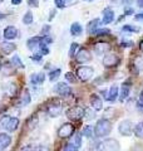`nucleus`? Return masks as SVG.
<instances>
[{"instance_id": "nucleus-46", "label": "nucleus", "mask_w": 143, "mask_h": 151, "mask_svg": "<svg viewBox=\"0 0 143 151\" xmlns=\"http://www.w3.org/2000/svg\"><path fill=\"white\" fill-rule=\"evenodd\" d=\"M34 151H49V149H48L46 146H44V145H39V146H36V147L34 149Z\"/></svg>"}, {"instance_id": "nucleus-16", "label": "nucleus", "mask_w": 143, "mask_h": 151, "mask_svg": "<svg viewBox=\"0 0 143 151\" xmlns=\"http://www.w3.org/2000/svg\"><path fill=\"white\" fill-rule=\"evenodd\" d=\"M114 20V12L112 8H106L103 10V19H102V23L103 24H111V23Z\"/></svg>"}, {"instance_id": "nucleus-23", "label": "nucleus", "mask_w": 143, "mask_h": 151, "mask_svg": "<svg viewBox=\"0 0 143 151\" xmlns=\"http://www.w3.org/2000/svg\"><path fill=\"white\" fill-rule=\"evenodd\" d=\"M82 33H83V28H82V25H80V23L75 22L70 25V34L73 37H79Z\"/></svg>"}, {"instance_id": "nucleus-19", "label": "nucleus", "mask_w": 143, "mask_h": 151, "mask_svg": "<svg viewBox=\"0 0 143 151\" xmlns=\"http://www.w3.org/2000/svg\"><path fill=\"white\" fill-rule=\"evenodd\" d=\"M119 96V88L118 86H112L109 88L108 93L106 94V100L109 101V102H114L117 100V97Z\"/></svg>"}, {"instance_id": "nucleus-44", "label": "nucleus", "mask_w": 143, "mask_h": 151, "mask_svg": "<svg viewBox=\"0 0 143 151\" xmlns=\"http://www.w3.org/2000/svg\"><path fill=\"white\" fill-rule=\"evenodd\" d=\"M41 54L40 53H35V54H33L31 57H30V58H31V60H34V62H40V60H41Z\"/></svg>"}, {"instance_id": "nucleus-57", "label": "nucleus", "mask_w": 143, "mask_h": 151, "mask_svg": "<svg viewBox=\"0 0 143 151\" xmlns=\"http://www.w3.org/2000/svg\"><path fill=\"white\" fill-rule=\"evenodd\" d=\"M85 1H93V0H85Z\"/></svg>"}, {"instance_id": "nucleus-10", "label": "nucleus", "mask_w": 143, "mask_h": 151, "mask_svg": "<svg viewBox=\"0 0 143 151\" xmlns=\"http://www.w3.org/2000/svg\"><path fill=\"white\" fill-rule=\"evenodd\" d=\"M54 91H55V93H58L59 96L66 97V96H69V94L72 93V88L65 82H59V83L55 84Z\"/></svg>"}, {"instance_id": "nucleus-29", "label": "nucleus", "mask_w": 143, "mask_h": 151, "mask_svg": "<svg viewBox=\"0 0 143 151\" xmlns=\"http://www.w3.org/2000/svg\"><path fill=\"white\" fill-rule=\"evenodd\" d=\"M30 101H31V97H30L29 91H28V89H24V92L21 94V103L24 106H28L30 103Z\"/></svg>"}, {"instance_id": "nucleus-24", "label": "nucleus", "mask_w": 143, "mask_h": 151, "mask_svg": "<svg viewBox=\"0 0 143 151\" xmlns=\"http://www.w3.org/2000/svg\"><path fill=\"white\" fill-rule=\"evenodd\" d=\"M18 126H19V119H16V117H10V120H9L5 130L8 132H14L18 129Z\"/></svg>"}, {"instance_id": "nucleus-48", "label": "nucleus", "mask_w": 143, "mask_h": 151, "mask_svg": "<svg viewBox=\"0 0 143 151\" xmlns=\"http://www.w3.org/2000/svg\"><path fill=\"white\" fill-rule=\"evenodd\" d=\"M134 19H136V20H143V13L136 14V15H134Z\"/></svg>"}, {"instance_id": "nucleus-45", "label": "nucleus", "mask_w": 143, "mask_h": 151, "mask_svg": "<svg viewBox=\"0 0 143 151\" xmlns=\"http://www.w3.org/2000/svg\"><path fill=\"white\" fill-rule=\"evenodd\" d=\"M28 5L36 8L38 5H39V0H28Z\"/></svg>"}, {"instance_id": "nucleus-25", "label": "nucleus", "mask_w": 143, "mask_h": 151, "mask_svg": "<svg viewBox=\"0 0 143 151\" xmlns=\"http://www.w3.org/2000/svg\"><path fill=\"white\" fill-rule=\"evenodd\" d=\"M70 144L74 145L75 147L80 149V146H82V135L78 134V132H75V135H74L73 137H72V140H70Z\"/></svg>"}, {"instance_id": "nucleus-39", "label": "nucleus", "mask_w": 143, "mask_h": 151, "mask_svg": "<svg viewBox=\"0 0 143 151\" xmlns=\"http://www.w3.org/2000/svg\"><path fill=\"white\" fill-rule=\"evenodd\" d=\"M41 43L45 44V45H49L50 43H53V39H51L49 35H43L41 37Z\"/></svg>"}, {"instance_id": "nucleus-47", "label": "nucleus", "mask_w": 143, "mask_h": 151, "mask_svg": "<svg viewBox=\"0 0 143 151\" xmlns=\"http://www.w3.org/2000/svg\"><path fill=\"white\" fill-rule=\"evenodd\" d=\"M132 14H133V9H132V8L126 9V10H124V15H126V17H127V15H132Z\"/></svg>"}, {"instance_id": "nucleus-9", "label": "nucleus", "mask_w": 143, "mask_h": 151, "mask_svg": "<svg viewBox=\"0 0 143 151\" xmlns=\"http://www.w3.org/2000/svg\"><path fill=\"white\" fill-rule=\"evenodd\" d=\"M75 60H77L78 63H87L89 62L90 59H92V54H90V52L85 48H82L78 50V53H75Z\"/></svg>"}, {"instance_id": "nucleus-30", "label": "nucleus", "mask_w": 143, "mask_h": 151, "mask_svg": "<svg viewBox=\"0 0 143 151\" xmlns=\"http://www.w3.org/2000/svg\"><path fill=\"white\" fill-rule=\"evenodd\" d=\"M60 73H61V70H60L59 68L53 69L49 74H48V76H49V81H50V82H55L56 79H58V78L60 77Z\"/></svg>"}, {"instance_id": "nucleus-21", "label": "nucleus", "mask_w": 143, "mask_h": 151, "mask_svg": "<svg viewBox=\"0 0 143 151\" xmlns=\"http://www.w3.org/2000/svg\"><path fill=\"white\" fill-rule=\"evenodd\" d=\"M101 24H102V22H101V19H98V18L90 20L88 23V27H87L88 33H89V34H94L95 30H98V28H99V25H101Z\"/></svg>"}, {"instance_id": "nucleus-15", "label": "nucleus", "mask_w": 143, "mask_h": 151, "mask_svg": "<svg viewBox=\"0 0 143 151\" xmlns=\"http://www.w3.org/2000/svg\"><path fill=\"white\" fill-rule=\"evenodd\" d=\"M11 144V136L6 134V132H1L0 134V151H4L6 147H9Z\"/></svg>"}, {"instance_id": "nucleus-27", "label": "nucleus", "mask_w": 143, "mask_h": 151, "mask_svg": "<svg viewBox=\"0 0 143 151\" xmlns=\"http://www.w3.org/2000/svg\"><path fill=\"white\" fill-rule=\"evenodd\" d=\"M11 63H13L14 67H16V68H25V65H24V63L20 59V57H19L18 54L11 57Z\"/></svg>"}, {"instance_id": "nucleus-42", "label": "nucleus", "mask_w": 143, "mask_h": 151, "mask_svg": "<svg viewBox=\"0 0 143 151\" xmlns=\"http://www.w3.org/2000/svg\"><path fill=\"white\" fill-rule=\"evenodd\" d=\"M133 44V42L132 40H122L121 42V47H123V48H129V47H132Z\"/></svg>"}, {"instance_id": "nucleus-35", "label": "nucleus", "mask_w": 143, "mask_h": 151, "mask_svg": "<svg viewBox=\"0 0 143 151\" xmlns=\"http://www.w3.org/2000/svg\"><path fill=\"white\" fill-rule=\"evenodd\" d=\"M94 115H95V111L93 110H90V108H84V117L87 120H92L94 119Z\"/></svg>"}, {"instance_id": "nucleus-52", "label": "nucleus", "mask_w": 143, "mask_h": 151, "mask_svg": "<svg viewBox=\"0 0 143 151\" xmlns=\"http://www.w3.org/2000/svg\"><path fill=\"white\" fill-rule=\"evenodd\" d=\"M55 9H51V12H50V17H49V20H51V19L54 18V14H55Z\"/></svg>"}, {"instance_id": "nucleus-59", "label": "nucleus", "mask_w": 143, "mask_h": 151, "mask_svg": "<svg viewBox=\"0 0 143 151\" xmlns=\"http://www.w3.org/2000/svg\"><path fill=\"white\" fill-rule=\"evenodd\" d=\"M3 1H4V0H0V3H3Z\"/></svg>"}, {"instance_id": "nucleus-38", "label": "nucleus", "mask_w": 143, "mask_h": 151, "mask_svg": "<svg viewBox=\"0 0 143 151\" xmlns=\"http://www.w3.org/2000/svg\"><path fill=\"white\" fill-rule=\"evenodd\" d=\"M39 48H40V52H39V53H40L41 55H45V54H48V53H49V48H48V45L43 44L41 42H40V45H39Z\"/></svg>"}, {"instance_id": "nucleus-26", "label": "nucleus", "mask_w": 143, "mask_h": 151, "mask_svg": "<svg viewBox=\"0 0 143 151\" xmlns=\"http://www.w3.org/2000/svg\"><path fill=\"white\" fill-rule=\"evenodd\" d=\"M33 20H34V18H33V13L30 10L25 12V14L23 15V23H24V24H25V25H30L33 23Z\"/></svg>"}, {"instance_id": "nucleus-20", "label": "nucleus", "mask_w": 143, "mask_h": 151, "mask_svg": "<svg viewBox=\"0 0 143 151\" xmlns=\"http://www.w3.org/2000/svg\"><path fill=\"white\" fill-rule=\"evenodd\" d=\"M45 81V74L44 73H34L30 76V83L34 84V86H38V84H43Z\"/></svg>"}, {"instance_id": "nucleus-6", "label": "nucleus", "mask_w": 143, "mask_h": 151, "mask_svg": "<svg viewBox=\"0 0 143 151\" xmlns=\"http://www.w3.org/2000/svg\"><path fill=\"white\" fill-rule=\"evenodd\" d=\"M119 62H121L119 57L117 54H114V53H108V54L104 55V58H103V65L106 68H113V67H116V65L119 64Z\"/></svg>"}, {"instance_id": "nucleus-7", "label": "nucleus", "mask_w": 143, "mask_h": 151, "mask_svg": "<svg viewBox=\"0 0 143 151\" xmlns=\"http://www.w3.org/2000/svg\"><path fill=\"white\" fill-rule=\"evenodd\" d=\"M133 129H134V126H133L132 121L129 120H123L118 126V131L122 136H131L133 132Z\"/></svg>"}, {"instance_id": "nucleus-12", "label": "nucleus", "mask_w": 143, "mask_h": 151, "mask_svg": "<svg viewBox=\"0 0 143 151\" xmlns=\"http://www.w3.org/2000/svg\"><path fill=\"white\" fill-rule=\"evenodd\" d=\"M89 103H90V106H92V108L94 111H101L103 108V101L101 100V97H99L98 94H95V93L90 94Z\"/></svg>"}, {"instance_id": "nucleus-18", "label": "nucleus", "mask_w": 143, "mask_h": 151, "mask_svg": "<svg viewBox=\"0 0 143 151\" xmlns=\"http://www.w3.org/2000/svg\"><path fill=\"white\" fill-rule=\"evenodd\" d=\"M41 42V37H31L26 40V47L29 50H35L36 48H39Z\"/></svg>"}, {"instance_id": "nucleus-4", "label": "nucleus", "mask_w": 143, "mask_h": 151, "mask_svg": "<svg viewBox=\"0 0 143 151\" xmlns=\"http://www.w3.org/2000/svg\"><path fill=\"white\" fill-rule=\"evenodd\" d=\"M66 117L72 121H79L84 117V108L80 106H73L66 111Z\"/></svg>"}, {"instance_id": "nucleus-14", "label": "nucleus", "mask_w": 143, "mask_h": 151, "mask_svg": "<svg viewBox=\"0 0 143 151\" xmlns=\"http://www.w3.org/2000/svg\"><path fill=\"white\" fill-rule=\"evenodd\" d=\"M3 37L5 38L6 40H13V39H15V38L18 37V29L14 25H9L6 27L5 29H4L3 32Z\"/></svg>"}, {"instance_id": "nucleus-28", "label": "nucleus", "mask_w": 143, "mask_h": 151, "mask_svg": "<svg viewBox=\"0 0 143 151\" xmlns=\"http://www.w3.org/2000/svg\"><path fill=\"white\" fill-rule=\"evenodd\" d=\"M133 132H134V135L137 137L139 139H143V121H141L139 124H137L134 126V129H133Z\"/></svg>"}, {"instance_id": "nucleus-49", "label": "nucleus", "mask_w": 143, "mask_h": 151, "mask_svg": "<svg viewBox=\"0 0 143 151\" xmlns=\"http://www.w3.org/2000/svg\"><path fill=\"white\" fill-rule=\"evenodd\" d=\"M20 151H34V149H31L30 146H24V147L20 149Z\"/></svg>"}, {"instance_id": "nucleus-11", "label": "nucleus", "mask_w": 143, "mask_h": 151, "mask_svg": "<svg viewBox=\"0 0 143 151\" xmlns=\"http://www.w3.org/2000/svg\"><path fill=\"white\" fill-rule=\"evenodd\" d=\"M109 50H111V45H109V43H106V42H98V43L94 44V52L98 55L107 54Z\"/></svg>"}, {"instance_id": "nucleus-51", "label": "nucleus", "mask_w": 143, "mask_h": 151, "mask_svg": "<svg viewBox=\"0 0 143 151\" xmlns=\"http://www.w3.org/2000/svg\"><path fill=\"white\" fill-rule=\"evenodd\" d=\"M49 29H50V27L49 25H45L44 28H43V29H41V34H43V33H46V32H49Z\"/></svg>"}, {"instance_id": "nucleus-55", "label": "nucleus", "mask_w": 143, "mask_h": 151, "mask_svg": "<svg viewBox=\"0 0 143 151\" xmlns=\"http://www.w3.org/2000/svg\"><path fill=\"white\" fill-rule=\"evenodd\" d=\"M4 18H5V15H4V14H3L1 12H0V20H3Z\"/></svg>"}, {"instance_id": "nucleus-36", "label": "nucleus", "mask_w": 143, "mask_h": 151, "mask_svg": "<svg viewBox=\"0 0 143 151\" xmlns=\"http://www.w3.org/2000/svg\"><path fill=\"white\" fill-rule=\"evenodd\" d=\"M79 48V44L78 43H72L70 44V49H69V57H74L75 55V52L78 50Z\"/></svg>"}, {"instance_id": "nucleus-5", "label": "nucleus", "mask_w": 143, "mask_h": 151, "mask_svg": "<svg viewBox=\"0 0 143 151\" xmlns=\"http://www.w3.org/2000/svg\"><path fill=\"white\" fill-rule=\"evenodd\" d=\"M46 112L50 117H58L63 112V106L59 101H53L46 106Z\"/></svg>"}, {"instance_id": "nucleus-3", "label": "nucleus", "mask_w": 143, "mask_h": 151, "mask_svg": "<svg viewBox=\"0 0 143 151\" xmlns=\"http://www.w3.org/2000/svg\"><path fill=\"white\" fill-rule=\"evenodd\" d=\"M94 74V69L89 65H82L77 69V78L80 79L82 82H87Z\"/></svg>"}, {"instance_id": "nucleus-40", "label": "nucleus", "mask_w": 143, "mask_h": 151, "mask_svg": "<svg viewBox=\"0 0 143 151\" xmlns=\"http://www.w3.org/2000/svg\"><path fill=\"white\" fill-rule=\"evenodd\" d=\"M63 151H79V149L75 147L74 145H72V144L69 142V144H66L64 147H63Z\"/></svg>"}, {"instance_id": "nucleus-50", "label": "nucleus", "mask_w": 143, "mask_h": 151, "mask_svg": "<svg viewBox=\"0 0 143 151\" xmlns=\"http://www.w3.org/2000/svg\"><path fill=\"white\" fill-rule=\"evenodd\" d=\"M121 1L123 4H126V5H129V4H132L133 1H136V0H121Z\"/></svg>"}, {"instance_id": "nucleus-37", "label": "nucleus", "mask_w": 143, "mask_h": 151, "mask_svg": "<svg viewBox=\"0 0 143 151\" xmlns=\"http://www.w3.org/2000/svg\"><path fill=\"white\" fill-rule=\"evenodd\" d=\"M106 34H111V30L107 29V28H104V29H98L94 33V35H97V37H102V35H106Z\"/></svg>"}, {"instance_id": "nucleus-1", "label": "nucleus", "mask_w": 143, "mask_h": 151, "mask_svg": "<svg viewBox=\"0 0 143 151\" xmlns=\"http://www.w3.org/2000/svg\"><path fill=\"white\" fill-rule=\"evenodd\" d=\"M111 131H112V124L107 119H101V120L97 121L95 127H94L95 137H98V139L106 137V136H108L111 134Z\"/></svg>"}, {"instance_id": "nucleus-58", "label": "nucleus", "mask_w": 143, "mask_h": 151, "mask_svg": "<svg viewBox=\"0 0 143 151\" xmlns=\"http://www.w3.org/2000/svg\"><path fill=\"white\" fill-rule=\"evenodd\" d=\"M0 69H1V62H0Z\"/></svg>"}, {"instance_id": "nucleus-8", "label": "nucleus", "mask_w": 143, "mask_h": 151, "mask_svg": "<svg viewBox=\"0 0 143 151\" xmlns=\"http://www.w3.org/2000/svg\"><path fill=\"white\" fill-rule=\"evenodd\" d=\"M74 131H75V129L72 124H63L58 129V136L61 139H68L70 136H73Z\"/></svg>"}, {"instance_id": "nucleus-13", "label": "nucleus", "mask_w": 143, "mask_h": 151, "mask_svg": "<svg viewBox=\"0 0 143 151\" xmlns=\"http://www.w3.org/2000/svg\"><path fill=\"white\" fill-rule=\"evenodd\" d=\"M3 91H4V93H5L6 96L14 97L16 94V92H18V86H16L15 82H8L6 84H4Z\"/></svg>"}, {"instance_id": "nucleus-32", "label": "nucleus", "mask_w": 143, "mask_h": 151, "mask_svg": "<svg viewBox=\"0 0 143 151\" xmlns=\"http://www.w3.org/2000/svg\"><path fill=\"white\" fill-rule=\"evenodd\" d=\"M122 30L123 32H131V33H137L139 32V28L136 27V25H131V24H126L122 27Z\"/></svg>"}, {"instance_id": "nucleus-54", "label": "nucleus", "mask_w": 143, "mask_h": 151, "mask_svg": "<svg viewBox=\"0 0 143 151\" xmlns=\"http://www.w3.org/2000/svg\"><path fill=\"white\" fill-rule=\"evenodd\" d=\"M137 5L139 8H143V0H137Z\"/></svg>"}, {"instance_id": "nucleus-17", "label": "nucleus", "mask_w": 143, "mask_h": 151, "mask_svg": "<svg viewBox=\"0 0 143 151\" xmlns=\"http://www.w3.org/2000/svg\"><path fill=\"white\" fill-rule=\"evenodd\" d=\"M15 48H16V45L14 43H10V42H3V43L0 44V50H1V53L5 54V55L11 54L15 50Z\"/></svg>"}, {"instance_id": "nucleus-34", "label": "nucleus", "mask_w": 143, "mask_h": 151, "mask_svg": "<svg viewBox=\"0 0 143 151\" xmlns=\"http://www.w3.org/2000/svg\"><path fill=\"white\" fill-rule=\"evenodd\" d=\"M64 77H65V81L69 82V83H75L77 82V76H75L74 73H72V72H66Z\"/></svg>"}, {"instance_id": "nucleus-33", "label": "nucleus", "mask_w": 143, "mask_h": 151, "mask_svg": "<svg viewBox=\"0 0 143 151\" xmlns=\"http://www.w3.org/2000/svg\"><path fill=\"white\" fill-rule=\"evenodd\" d=\"M9 120H10V116H9V115H4V116L0 117V130H3V129L5 130Z\"/></svg>"}, {"instance_id": "nucleus-41", "label": "nucleus", "mask_w": 143, "mask_h": 151, "mask_svg": "<svg viewBox=\"0 0 143 151\" xmlns=\"http://www.w3.org/2000/svg\"><path fill=\"white\" fill-rule=\"evenodd\" d=\"M54 4L58 9H63L65 8V0H54Z\"/></svg>"}, {"instance_id": "nucleus-43", "label": "nucleus", "mask_w": 143, "mask_h": 151, "mask_svg": "<svg viewBox=\"0 0 143 151\" xmlns=\"http://www.w3.org/2000/svg\"><path fill=\"white\" fill-rule=\"evenodd\" d=\"M137 106H138V108H143V89H142L141 93H139V97H138Z\"/></svg>"}, {"instance_id": "nucleus-2", "label": "nucleus", "mask_w": 143, "mask_h": 151, "mask_svg": "<svg viewBox=\"0 0 143 151\" xmlns=\"http://www.w3.org/2000/svg\"><path fill=\"white\" fill-rule=\"evenodd\" d=\"M121 146L116 139H106L98 145V151H119Z\"/></svg>"}, {"instance_id": "nucleus-22", "label": "nucleus", "mask_w": 143, "mask_h": 151, "mask_svg": "<svg viewBox=\"0 0 143 151\" xmlns=\"http://www.w3.org/2000/svg\"><path fill=\"white\" fill-rule=\"evenodd\" d=\"M129 92H131V86L129 83H123V86L121 87V92H119V100H121L122 102L126 101L128 96H129Z\"/></svg>"}, {"instance_id": "nucleus-60", "label": "nucleus", "mask_w": 143, "mask_h": 151, "mask_svg": "<svg viewBox=\"0 0 143 151\" xmlns=\"http://www.w3.org/2000/svg\"><path fill=\"white\" fill-rule=\"evenodd\" d=\"M44 1H46V0H44Z\"/></svg>"}, {"instance_id": "nucleus-53", "label": "nucleus", "mask_w": 143, "mask_h": 151, "mask_svg": "<svg viewBox=\"0 0 143 151\" xmlns=\"http://www.w3.org/2000/svg\"><path fill=\"white\" fill-rule=\"evenodd\" d=\"M21 3V0H11V4L13 5H19Z\"/></svg>"}, {"instance_id": "nucleus-31", "label": "nucleus", "mask_w": 143, "mask_h": 151, "mask_svg": "<svg viewBox=\"0 0 143 151\" xmlns=\"http://www.w3.org/2000/svg\"><path fill=\"white\" fill-rule=\"evenodd\" d=\"M83 136H85L87 139H90V137H93V135H94V129L92 126H85L84 129H83Z\"/></svg>"}, {"instance_id": "nucleus-56", "label": "nucleus", "mask_w": 143, "mask_h": 151, "mask_svg": "<svg viewBox=\"0 0 143 151\" xmlns=\"http://www.w3.org/2000/svg\"><path fill=\"white\" fill-rule=\"evenodd\" d=\"M139 49H141V50L143 52V40H142L141 43H139Z\"/></svg>"}]
</instances>
